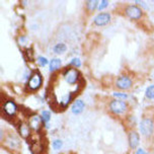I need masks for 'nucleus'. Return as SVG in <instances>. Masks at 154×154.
Segmentation results:
<instances>
[{
	"mask_svg": "<svg viewBox=\"0 0 154 154\" xmlns=\"http://www.w3.org/2000/svg\"><path fill=\"white\" fill-rule=\"evenodd\" d=\"M24 55H26V58L29 61H34V50H32V48L26 49Z\"/></svg>",
	"mask_w": 154,
	"mask_h": 154,
	"instance_id": "a211bd4d",
	"label": "nucleus"
},
{
	"mask_svg": "<svg viewBox=\"0 0 154 154\" xmlns=\"http://www.w3.org/2000/svg\"><path fill=\"white\" fill-rule=\"evenodd\" d=\"M109 5V1L106 0H103V1H100V4H98V10H103L104 8H106Z\"/></svg>",
	"mask_w": 154,
	"mask_h": 154,
	"instance_id": "5701e85b",
	"label": "nucleus"
},
{
	"mask_svg": "<svg viewBox=\"0 0 154 154\" xmlns=\"http://www.w3.org/2000/svg\"><path fill=\"white\" fill-rule=\"evenodd\" d=\"M145 97L147 100H154V84L147 87L146 91H145Z\"/></svg>",
	"mask_w": 154,
	"mask_h": 154,
	"instance_id": "dca6fc26",
	"label": "nucleus"
},
{
	"mask_svg": "<svg viewBox=\"0 0 154 154\" xmlns=\"http://www.w3.org/2000/svg\"><path fill=\"white\" fill-rule=\"evenodd\" d=\"M18 44L20 46H24L26 44V37H24V35H21L20 38H18Z\"/></svg>",
	"mask_w": 154,
	"mask_h": 154,
	"instance_id": "b1692460",
	"label": "nucleus"
},
{
	"mask_svg": "<svg viewBox=\"0 0 154 154\" xmlns=\"http://www.w3.org/2000/svg\"><path fill=\"white\" fill-rule=\"evenodd\" d=\"M27 124H29V128L32 129V131L35 132H40L42 130L43 128V120L42 118L40 117L37 114H34V115H31L27 120Z\"/></svg>",
	"mask_w": 154,
	"mask_h": 154,
	"instance_id": "0eeeda50",
	"label": "nucleus"
},
{
	"mask_svg": "<svg viewBox=\"0 0 154 154\" xmlns=\"http://www.w3.org/2000/svg\"><path fill=\"white\" fill-rule=\"evenodd\" d=\"M42 84H43L42 74L38 72V70H35L31 74L29 78L27 79V83H26V89L27 90V91H29V92L38 91V90L41 88Z\"/></svg>",
	"mask_w": 154,
	"mask_h": 154,
	"instance_id": "f257e3e1",
	"label": "nucleus"
},
{
	"mask_svg": "<svg viewBox=\"0 0 154 154\" xmlns=\"http://www.w3.org/2000/svg\"><path fill=\"white\" fill-rule=\"evenodd\" d=\"M140 137L139 134L136 131H131L129 133V145H130L131 149H136L139 145Z\"/></svg>",
	"mask_w": 154,
	"mask_h": 154,
	"instance_id": "9b49d317",
	"label": "nucleus"
},
{
	"mask_svg": "<svg viewBox=\"0 0 154 154\" xmlns=\"http://www.w3.org/2000/svg\"><path fill=\"white\" fill-rule=\"evenodd\" d=\"M71 67H74V68H78L81 66V61L79 58H73L72 60H71L70 64H69Z\"/></svg>",
	"mask_w": 154,
	"mask_h": 154,
	"instance_id": "aec40b11",
	"label": "nucleus"
},
{
	"mask_svg": "<svg viewBox=\"0 0 154 154\" xmlns=\"http://www.w3.org/2000/svg\"><path fill=\"white\" fill-rule=\"evenodd\" d=\"M111 18H112V16L109 13L101 12L95 16L94 19H93V23H94L95 26H103L111 21Z\"/></svg>",
	"mask_w": 154,
	"mask_h": 154,
	"instance_id": "1a4fd4ad",
	"label": "nucleus"
},
{
	"mask_svg": "<svg viewBox=\"0 0 154 154\" xmlns=\"http://www.w3.org/2000/svg\"><path fill=\"white\" fill-rule=\"evenodd\" d=\"M84 109H85V103H84V101L81 100H75L72 103V106H71V111L75 115L81 114V112L84 111Z\"/></svg>",
	"mask_w": 154,
	"mask_h": 154,
	"instance_id": "f8f14e48",
	"label": "nucleus"
},
{
	"mask_svg": "<svg viewBox=\"0 0 154 154\" xmlns=\"http://www.w3.org/2000/svg\"><path fill=\"white\" fill-rule=\"evenodd\" d=\"M62 62L59 58H54L50 61V64H49V70H50L51 73L55 72V71H58L61 68Z\"/></svg>",
	"mask_w": 154,
	"mask_h": 154,
	"instance_id": "ddd939ff",
	"label": "nucleus"
},
{
	"mask_svg": "<svg viewBox=\"0 0 154 154\" xmlns=\"http://www.w3.org/2000/svg\"><path fill=\"white\" fill-rule=\"evenodd\" d=\"M112 95H114L115 97L119 98L120 100H127L128 98V94L127 93H124V92H114Z\"/></svg>",
	"mask_w": 154,
	"mask_h": 154,
	"instance_id": "412c9836",
	"label": "nucleus"
},
{
	"mask_svg": "<svg viewBox=\"0 0 154 154\" xmlns=\"http://www.w3.org/2000/svg\"><path fill=\"white\" fill-rule=\"evenodd\" d=\"M41 118H42L44 124H48L51 120V112L49 111H43L41 112Z\"/></svg>",
	"mask_w": 154,
	"mask_h": 154,
	"instance_id": "f3484780",
	"label": "nucleus"
},
{
	"mask_svg": "<svg viewBox=\"0 0 154 154\" xmlns=\"http://www.w3.org/2000/svg\"><path fill=\"white\" fill-rule=\"evenodd\" d=\"M66 50H67V47H66L65 44H63V43H59V44H57V45H55L54 49H53L54 53L57 54V55L64 54L66 52Z\"/></svg>",
	"mask_w": 154,
	"mask_h": 154,
	"instance_id": "2eb2a0df",
	"label": "nucleus"
},
{
	"mask_svg": "<svg viewBox=\"0 0 154 154\" xmlns=\"http://www.w3.org/2000/svg\"><path fill=\"white\" fill-rule=\"evenodd\" d=\"M98 4H100V1H97V0H90L85 3V7L89 12H92L98 8Z\"/></svg>",
	"mask_w": 154,
	"mask_h": 154,
	"instance_id": "4468645a",
	"label": "nucleus"
},
{
	"mask_svg": "<svg viewBox=\"0 0 154 154\" xmlns=\"http://www.w3.org/2000/svg\"><path fill=\"white\" fill-rule=\"evenodd\" d=\"M38 65H40V66L45 67V66L49 63V61H48V59H47V58L43 57V56H40L38 58Z\"/></svg>",
	"mask_w": 154,
	"mask_h": 154,
	"instance_id": "4be33fe9",
	"label": "nucleus"
},
{
	"mask_svg": "<svg viewBox=\"0 0 154 154\" xmlns=\"http://www.w3.org/2000/svg\"><path fill=\"white\" fill-rule=\"evenodd\" d=\"M62 154H68V153H62Z\"/></svg>",
	"mask_w": 154,
	"mask_h": 154,
	"instance_id": "a878e982",
	"label": "nucleus"
},
{
	"mask_svg": "<svg viewBox=\"0 0 154 154\" xmlns=\"http://www.w3.org/2000/svg\"><path fill=\"white\" fill-rule=\"evenodd\" d=\"M136 154H147V152H146V151H145V150H143L142 148H139V149L137 150Z\"/></svg>",
	"mask_w": 154,
	"mask_h": 154,
	"instance_id": "393cba45",
	"label": "nucleus"
},
{
	"mask_svg": "<svg viewBox=\"0 0 154 154\" xmlns=\"http://www.w3.org/2000/svg\"><path fill=\"white\" fill-rule=\"evenodd\" d=\"M52 146H53L55 150H60L63 146V142L60 139H56V140H54L53 143H52Z\"/></svg>",
	"mask_w": 154,
	"mask_h": 154,
	"instance_id": "6ab92c4d",
	"label": "nucleus"
},
{
	"mask_svg": "<svg viewBox=\"0 0 154 154\" xmlns=\"http://www.w3.org/2000/svg\"><path fill=\"white\" fill-rule=\"evenodd\" d=\"M133 85V81L129 76L123 75L120 76L119 78L116 80V87L121 90H128L130 89Z\"/></svg>",
	"mask_w": 154,
	"mask_h": 154,
	"instance_id": "6e6552de",
	"label": "nucleus"
},
{
	"mask_svg": "<svg viewBox=\"0 0 154 154\" xmlns=\"http://www.w3.org/2000/svg\"><path fill=\"white\" fill-rule=\"evenodd\" d=\"M140 132L143 136L150 137L154 132V122L149 117L143 118L140 122Z\"/></svg>",
	"mask_w": 154,
	"mask_h": 154,
	"instance_id": "39448f33",
	"label": "nucleus"
},
{
	"mask_svg": "<svg viewBox=\"0 0 154 154\" xmlns=\"http://www.w3.org/2000/svg\"><path fill=\"white\" fill-rule=\"evenodd\" d=\"M17 131L19 135H20L23 138L29 139L32 136V129L29 128V124H26L24 122H20L17 125Z\"/></svg>",
	"mask_w": 154,
	"mask_h": 154,
	"instance_id": "9d476101",
	"label": "nucleus"
},
{
	"mask_svg": "<svg viewBox=\"0 0 154 154\" xmlns=\"http://www.w3.org/2000/svg\"><path fill=\"white\" fill-rule=\"evenodd\" d=\"M2 115L7 119H12L18 112V106L12 100H6L2 103Z\"/></svg>",
	"mask_w": 154,
	"mask_h": 154,
	"instance_id": "f03ea898",
	"label": "nucleus"
},
{
	"mask_svg": "<svg viewBox=\"0 0 154 154\" xmlns=\"http://www.w3.org/2000/svg\"><path fill=\"white\" fill-rule=\"evenodd\" d=\"M109 111H111L114 115L117 116H122L125 115L128 111V104L124 100H112L109 104Z\"/></svg>",
	"mask_w": 154,
	"mask_h": 154,
	"instance_id": "7ed1b4c3",
	"label": "nucleus"
},
{
	"mask_svg": "<svg viewBox=\"0 0 154 154\" xmlns=\"http://www.w3.org/2000/svg\"><path fill=\"white\" fill-rule=\"evenodd\" d=\"M125 14L130 19H133V20H140L143 16V11H142V8L138 6V5L131 4V5H128V6L125 8Z\"/></svg>",
	"mask_w": 154,
	"mask_h": 154,
	"instance_id": "423d86ee",
	"label": "nucleus"
},
{
	"mask_svg": "<svg viewBox=\"0 0 154 154\" xmlns=\"http://www.w3.org/2000/svg\"><path fill=\"white\" fill-rule=\"evenodd\" d=\"M2 143H3V145H5L7 148H9V149H11V150L19 149V148H20V145H21L19 137L14 133L7 134L6 137L2 140Z\"/></svg>",
	"mask_w": 154,
	"mask_h": 154,
	"instance_id": "20e7f679",
	"label": "nucleus"
}]
</instances>
